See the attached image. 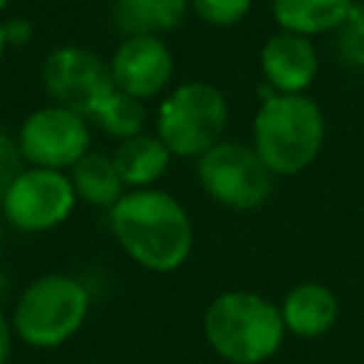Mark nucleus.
<instances>
[{"instance_id":"1","label":"nucleus","mask_w":364,"mask_h":364,"mask_svg":"<svg viewBox=\"0 0 364 364\" xmlns=\"http://www.w3.org/2000/svg\"><path fill=\"white\" fill-rule=\"evenodd\" d=\"M108 225L131 262L151 273L179 270L193 250V225L182 202L159 188L125 191Z\"/></svg>"},{"instance_id":"2","label":"nucleus","mask_w":364,"mask_h":364,"mask_svg":"<svg viewBox=\"0 0 364 364\" xmlns=\"http://www.w3.org/2000/svg\"><path fill=\"white\" fill-rule=\"evenodd\" d=\"M250 148L273 176H296L307 171L324 148V114L307 94H270L262 100Z\"/></svg>"},{"instance_id":"3","label":"nucleus","mask_w":364,"mask_h":364,"mask_svg":"<svg viewBox=\"0 0 364 364\" xmlns=\"http://www.w3.org/2000/svg\"><path fill=\"white\" fill-rule=\"evenodd\" d=\"M208 347L228 364H264L287 336L282 310L253 290L219 293L202 316Z\"/></svg>"},{"instance_id":"4","label":"nucleus","mask_w":364,"mask_h":364,"mask_svg":"<svg viewBox=\"0 0 364 364\" xmlns=\"http://www.w3.org/2000/svg\"><path fill=\"white\" fill-rule=\"evenodd\" d=\"M91 310L88 287L68 273H46L23 287L11 307L14 336L37 350H54L74 338Z\"/></svg>"},{"instance_id":"5","label":"nucleus","mask_w":364,"mask_h":364,"mask_svg":"<svg viewBox=\"0 0 364 364\" xmlns=\"http://www.w3.org/2000/svg\"><path fill=\"white\" fill-rule=\"evenodd\" d=\"M228 119L230 105L222 88L205 80H188L162 97L156 111V136L173 156L196 162L225 139Z\"/></svg>"},{"instance_id":"6","label":"nucleus","mask_w":364,"mask_h":364,"mask_svg":"<svg viewBox=\"0 0 364 364\" xmlns=\"http://www.w3.org/2000/svg\"><path fill=\"white\" fill-rule=\"evenodd\" d=\"M273 173L247 142L222 139L196 159L199 188L230 210H256L273 193Z\"/></svg>"},{"instance_id":"7","label":"nucleus","mask_w":364,"mask_h":364,"mask_svg":"<svg viewBox=\"0 0 364 364\" xmlns=\"http://www.w3.org/2000/svg\"><path fill=\"white\" fill-rule=\"evenodd\" d=\"M77 208V193L65 171L23 168L0 199L3 219L20 233L60 228Z\"/></svg>"},{"instance_id":"8","label":"nucleus","mask_w":364,"mask_h":364,"mask_svg":"<svg viewBox=\"0 0 364 364\" xmlns=\"http://www.w3.org/2000/svg\"><path fill=\"white\" fill-rule=\"evenodd\" d=\"M17 145L23 162H28L31 168L71 171L91 151V128L82 114L51 102L23 119Z\"/></svg>"},{"instance_id":"9","label":"nucleus","mask_w":364,"mask_h":364,"mask_svg":"<svg viewBox=\"0 0 364 364\" xmlns=\"http://www.w3.org/2000/svg\"><path fill=\"white\" fill-rule=\"evenodd\" d=\"M43 85L54 105L82 114L85 119L114 91L111 68L82 46H60L43 63Z\"/></svg>"},{"instance_id":"10","label":"nucleus","mask_w":364,"mask_h":364,"mask_svg":"<svg viewBox=\"0 0 364 364\" xmlns=\"http://www.w3.org/2000/svg\"><path fill=\"white\" fill-rule=\"evenodd\" d=\"M108 68L114 88L145 102L168 91L173 80V54L162 37H122Z\"/></svg>"},{"instance_id":"11","label":"nucleus","mask_w":364,"mask_h":364,"mask_svg":"<svg viewBox=\"0 0 364 364\" xmlns=\"http://www.w3.org/2000/svg\"><path fill=\"white\" fill-rule=\"evenodd\" d=\"M259 68L273 94H304L318 77V48L310 37L276 31L259 48Z\"/></svg>"},{"instance_id":"12","label":"nucleus","mask_w":364,"mask_h":364,"mask_svg":"<svg viewBox=\"0 0 364 364\" xmlns=\"http://www.w3.org/2000/svg\"><path fill=\"white\" fill-rule=\"evenodd\" d=\"M282 310V321L284 330L299 336V338H321L327 336L338 316H341V304L338 296L321 284V282H299L287 290L284 301L279 304Z\"/></svg>"},{"instance_id":"13","label":"nucleus","mask_w":364,"mask_h":364,"mask_svg":"<svg viewBox=\"0 0 364 364\" xmlns=\"http://www.w3.org/2000/svg\"><path fill=\"white\" fill-rule=\"evenodd\" d=\"M173 154L165 148V142L156 134H136L131 139L117 142L111 162L128 191L154 188L171 168Z\"/></svg>"},{"instance_id":"14","label":"nucleus","mask_w":364,"mask_h":364,"mask_svg":"<svg viewBox=\"0 0 364 364\" xmlns=\"http://www.w3.org/2000/svg\"><path fill=\"white\" fill-rule=\"evenodd\" d=\"M279 31L316 37L341 28L353 14V0H270Z\"/></svg>"},{"instance_id":"15","label":"nucleus","mask_w":364,"mask_h":364,"mask_svg":"<svg viewBox=\"0 0 364 364\" xmlns=\"http://www.w3.org/2000/svg\"><path fill=\"white\" fill-rule=\"evenodd\" d=\"M188 0H114L111 20L122 37H162L188 17Z\"/></svg>"},{"instance_id":"16","label":"nucleus","mask_w":364,"mask_h":364,"mask_svg":"<svg viewBox=\"0 0 364 364\" xmlns=\"http://www.w3.org/2000/svg\"><path fill=\"white\" fill-rule=\"evenodd\" d=\"M71 185H74V193L77 199L94 205V208H105L111 210L122 193H125V185L111 162L108 154H100V151H88L68 173Z\"/></svg>"},{"instance_id":"17","label":"nucleus","mask_w":364,"mask_h":364,"mask_svg":"<svg viewBox=\"0 0 364 364\" xmlns=\"http://www.w3.org/2000/svg\"><path fill=\"white\" fill-rule=\"evenodd\" d=\"M91 122H97L108 136H114L117 142L122 139H131L136 134H142L145 128V119H148V111L142 105V100L114 88L111 94L102 97V102L94 108V114L88 117Z\"/></svg>"},{"instance_id":"18","label":"nucleus","mask_w":364,"mask_h":364,"mask_svg":"<svg viewBox=\"0 0 364 364\" xmlns=\"http://www.w3.org/2000/svg\"><path fill=\"white\" fill-rule=\"evenodd\" d=\"M188 9L205 26L230 28V26L242 23L250 14L253 0H188Z\"/></svg>"},{"instance_id":"19","label":"nucleus","mask_w":364,"mask_h":364,"mask_svg":"<svg viewBox=\"0 0 364 364\" xmlns=\"http://www.w3.org/2000/svg\"><path fill=\"white\" fill-rule=\"evenodd\" d=\"M23 171V154H20V145L11 134H6L0 128V199L6 193V188L17 179V173Z\"/></svg>"},{"instance_id":"20","label":"nucleus","mask_w":364,"mask_h":364,"mask_svg":"<svg viewBox=\"0 0 364 364\" xmlns=\"http://www.w3.org/2000/svg\"><path fill=\"white\" fill-rule=\"evenodd\" d=\"M3 31H6L9 46H26L34 34V26L26 17H11V20H3Z\"/></svg>"},{"instance_id":"21","label":"nucleus","mask_w":364,"mask_h":364,"mask_svg":"<svg viewBox=\"0 0 364 364\" xmlns=\"http://www.w3.org/2000/svg\"><path fill=\"white\" fill-rule=\"evenodd\" d=\"M14 350V330H11V318L9 313L0 307V364H9Z\"/></svg>"},{"instance_id":"22","label":"nucleus","mask_w":364,"mask_h":364,"mask_svg":"<svg viewBox=\"0 0 364 364\" xmlns=\"http://www.w3.org/2000/svg\"><path fill=\"white\" fill-rule=\"evenodd\" d=\"M6 31H3V20H0V60H3V54H6Z\"/></svg>"},{"instance_id":"23","label":"nucleus","mask_w":364,"mask_h":364,"mask_svg":"<svg viewBox=\"0 0 364 364\" xmlns=\"http://www.w3.org/2000/svg\"><path fill=\"white\" fill-rule=\"evenodd\" d=\"M0 247H3V219H0Z\"/></svg>"},{"instance_id":"24","label":"nucleus","mask_w":364,"mask_h":364,"mask_svg":"<svg viewBox=\"0 0 364 364\" xmlns=\"http://www.w3.org/2000/svg\"><path fill=\"white\" fill-rule=\"evenodd\" d=\"M3 284H6V279H3V273H0V293H3Z\"/></svg>"},{"instance_id":"25","label":"nucleus","mask_w":364,"mask_h":364,"mask_svg":"<svg viewBox=\"0 0 364 364\" xmlns=\"http://www.w3.org/2000/svg\"><path fill=\"white\" fill-rule=\"evenodd\" d=\"M6 6H9V0H0V11H3V9H6Z\"/></svg>"}]
</instances>
